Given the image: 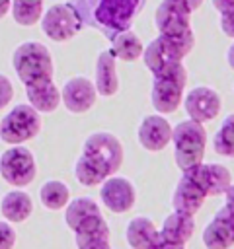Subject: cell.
<instances>
[{"mask_svg":"<svg viewBox=\"0 0 234 249\" xmlns=\"http://www.w3.org/2000/svg\"><path fill=\"white\" fill-rule=\"evenodd\" d=\"M111 54L119 60H125V62H133V60H138L144 53V47L138 39V35L131 29L127 31H121L117 33L113 39H111Z\"/></svg>","mask_w":234,"mask_h":249,"instance_id":"22","label":"cell"},{"mask_svg":"<svg viewBox=\"0 0 234 249\" xmlns=\"http://www.w3.org/2000/svg\"><path fill=\"white\" fill-rule=\"evenodd\" d=\"M172 144L177 167L181 171H187L203 163L207 148V130L197 121H181L176 124V128H172Z\"/></svg>","mask_w":234,"mask_h":249,"instance_id":"7","label":"cell"},{"mask_svg":"<svg viewBox=\"0 0 234 249\" xmlns=\"http://www.w3.org/2000/svg\"><path fill=\"white\" fill-rule=\"evenodd\" d=\"M152 105L158 115L174 113L183 101V89L187 84V70L183 62H168L152 70Z\"/></svg>","mask_w":234,"mask_h":249,"instance_id":"6","label":"cell"},{"mask_svg":"<svg viewBox=\"0 0 234 249\" xmlns=\"http://www.w3.org/2000/svg\"><path fill=\"white\" fill-rule=\"evenodd\" d=\"M193 231H195L193 216H187L181 212H172L164 220L162 230H160L162 237L170 243H176V245H185L193 237Z\"/></svg>","mask_w":234,"mask_h":249,"instance_id":"20","label":"cell"},{"mask_svg":"<svg viewBox=\"0 0 234 249\" xmlns=\"http://www.w3.org/2000/svg\"><path fill=\"white\" fill-rule=\"evenodd\" d=\"M64 222L74 231L78 249H111L109 226L98 202L90 196H78L68 202Z\"/></svg>","mask_w":234,"mask_h":249,"instance_id":"5","label":"cell"},{"mask_svg":"<svg viewBox=\"0 0 234 249\" xmlns=\"http://www.w3.org/2000/svg\"><path fill=\"white\" fill-rule=\"evenodd\" d=\"M195 47V35L193 37H183V39H174V37H166V35H158L156 39H152L144 53V64L146 68L152 72L154 68L168 64V62H181L191 49Z\"/></svg>","mask_w":234,"mask_h":249,"instance_id":"9","label":"cell"},{"mask_svg":"<svg viewBox=\"0 0 234 249\" xmlns=\"http://www.w3.org/2000/svg\"><path fill=\"white\" fill-rule=\"evenodd\" d=\"M213 6L216 8L218 14H226L234 10V0H213Z\"/></svg>","mask_w":234,"mask_h":249,"instance_id":"29","label":"cell"},{"mask_svg":"<svg viewBox=\"0 0 234 249\" xmlns=\"http://www.w3.org/2000/svg\"><path fill=\"white\" fill-rule=\"evenodd\" d=\"M0 175L12 187H25L37 175V165L31 150L25 146H12L0 156Z\"/></svg>","mask_w":234,"mask_h":249,"instance_id":"12","label":"cell"},{"mask_svg":"<svg viewBox=\"0 0 234 249\" xmlns=\"http://www.w3.org/2000/svg\"><path fill=\"white\" fill-rule=\"evenodd\" d=\"M39 196H41L43 206L49 208V210H62L70 202V191H68V187L62 181H57V179L47 181L41 187Z\"/></svg>","mask_w":234,"mask_h":249,"instance_id":"23","label":"cell"},{"mask_svg":"<svg viewBox=\"0 0 234 249\" xmlns=\"http://www.w3.org/2000/svg\"><path fill=\"white\" fill-rule=\"evenodd\" d=\"M123 163V146L111 132H92L76 161L74 175L84 187H98L105 179L113 177Z\"/></svg>","mask_w":234,"mask_h":249,"instance_id":"3","label":"cell"},{"mask_svg":"<svg viewBox=\"0 0 234 249\" xmlns=\"http://www.w3.org/2000/svg\"><path fill=\"white\" fill-rule=\"evenodd\" d=\"M138 142L148 152H160L172 142V126L162 115H148L138 126Z\"/></svg>","mask_w":234,"mask_h":249,"instance_id":"17","label":"cell"},{"mask_svg":"<svg viewBox=\"0 0 234 249\" xmlns=\"http://www.w3.org/2000/svg\"><path fill=\"white\" fill-rule=\"evenodd\" d=\"M203 243L207 249H230L234 245V208L222 206L203 230Z\"/></svg>","mask_w":234,"mask_h":249,"instance_id":"15","label":"cell"},{"mask_svg":"<svg viewBox=\"0 0 234 249\" xmlns=\"http://www.w3.org/2000/svg\"><path fill=\"white\" fill-rule=\"evenodd\" d=\"M12 97H14V86H12V82L4 74H0V109H4L12 101Z\"/></svg>","mask_w":234,"mask_h":249,"instance_id":"27","label":"cell"},{"mask_svg":"<svg viewBox=\"0 0 234 249\" xmlns=\"http://www.w3.org/2000/svg\"><path fill=\"white\" fill-rule=\"evenodd\" d=\"M99 198L103 206L113 214H125L135 206L136 193L129 179L125 177H109L101 183Z\"/></svg>","mask_w":234,"mask_h":249,"instance_id":"13","label":"cell"},{"mask_svg":"<svg viewBox=\"0 0 234 249\" xmlns=\"http://www.w3.org/2000/svg\"><path fill=\"white\" fill-rule=\"evenodd\" d=\"M160 237V230L146 216H136L127 226V241L133 249H152Z\"/></svg>","mask_w":234,"mask_h":249,"instance_id":"19","label":"cell"},{"mask_svg":"<svg viewBox=\"0 0 234 249\" xmlns=\"http://www.w3.org/2000/svg\"><path fill=\"white\" fill-rule=\"evenodd\" d=\"M45 0H12V16L20 25H35L43 16Z\"/></svg>","mask_w":234,"mask_h":249,"instance_id":"24","label":"cell"},{"mask_svg":"<svg viewBox=\"0 0 234 249\" xmlns=\"http://www.w3.org/2000/svg\"><path fill=\"white\" fill-rule=\"evenodd\" d=\"M154 23L158 35H166L174 39L195 35L191 27V12L179 0H162L154 12Z\"/></svg>","mask_w":234,"mask_h":249,"instance_id":"10","label":"cell"},{"mask_svg":"<svg viewBox=\"0 0 234 249\" xmlns=\"http://www.w3.org/2000/svg\"><path fill=\"white\" fill-rule=\"evenodd\" d=\"M82 27H84V23L78 18V14L70 2L55 4L41 16L43 33L57 43H64V41L72 39Z\"/></svg>","mask_w":234,"mask_h":249,"instance_id":"11","label":"cell"},{"mask_svg":"<svg viewBox=\"0 0 234 249\" xmlns=\"http://www.w3.org/2000/svg\"><path fill=\"white\" fill-rule=\"evenodd\" d=\"M96 89L103 97H111L119 89V78H117V68H115V56L111 51H101L96 60Z\"/></svg>","mask_w":234,"mask_h":249,"instance_id":"18","label":"cell"},{"mask_svg":"<svg viewBox=\"0 0 234 249\" xmlns=\"http://www.w3.org/2000/svg\"><path fill=\"white\" fill-rule=\"evenodd\" d=\"M181 4H185L187 6V10L193 14L197 8H201V4H203V0H179Z\"/></svg>","mask_w":234,"mask_h":249,"instance_id":"32","label":"cell"},{"mask_svg":"<svg viewBox=\"0 0 234 249\" xmlns=\"http://www.w3.org/2000/svg\"><path fill=\"white\" fill-rule=\"evenodd\" d=\"M41 130L39 111L31 105H16L0 121V140L12 146H21L23 142L35 138Z\"/></svg>","mask_w":234,"mask_h":249,"instance_id":"8","label":"cell"},{"mask_svg":"<svg viewBox=\"0 0 234 249\" xmlns=\"http://www.w3.org/2000/svg\"><path fill=\"white\" fill-rule=\"evenodd\" d=\"M146 0H72V8L84 25L98 27L113 39L117 33L131 29V21Z\"/></svg>","mask_w":234,"mask_h":249,"instance_id":"4","label":"cell"},{"mask_svg":"<svg viewBox=\"0 0 234 249\" xmlns=\"http://www.w3.org/2000/svg\"><path fill=\"white\" fill-rule=\"evenodd\" d=\"M220 29L224 31V35L234 39V10H230L226 14H220Z\"/></svg>","mask_w":234,"mask_h":249,"instance_id":"28","label":"cell"},{"mask_svg":"<svg viewBox=\"0 0 234 249\" xmlns=\"http://www.w3.org/2000/svg\"><path fill=\"white\" fill-rule=\"evenodd\" d=\"M213 148L220 156L234 158V113L222 121L220 128L213 138Z\"/></svg>","mask_w":234,"mask_h":249,"instance_id":"25","label":"cell"},{"mask_svg":"<svg viewBox=\"0 0 234 249\" xmlns=\"http://www.w3.org/2000/svg\"><path fill=\"white\" fill-rule=\"evenodd\" d=\"M96 99H98V89H96L94 82H90L84 76L70 78L62 86V91H60V101L74 115H80V113L90 111L94 107Z\"/></svg>","mask_w":234,"mask_h":249,"instance_id":"16","label":"cell"},{"mask_svg":"<svg viewBox=\"0 0 234 249\" xmlns=\"http://www.w3.org/2000/svg\"><path fill=\"white\" fill-rule=\"evenodd\" d=\"M16 245V230L8 222H0V249H12Z\"/></svg>","mask_w":234,"mask_h":249,"instance_id":"26","label":"cell"},{"mask_svg":"<svg viewBox=\"0 0 234 249\" xmlns=\"http://www.w3.org/2000/svg\"><path fill=\"white\" fill-rule=\"evenodd\" d=\"M224 198H226V206H230V208H234V183L226 189V193H224Z\"/></svg>","mask_w":234,"mask_h":249,"instance_id":"31","label":"cell"},{"mask_svg":"<svg viewBox=\"0 0 234 249\" xmlns=\"http://www.w3.org/2000/svg\"><path fill=\"white\" fill-rule=\"evenodd\" d=\"M232 185L230 171L220 163H199L183 171L172 196L174 212L195 216L207 196L224 195Z\"/></svg>","mask_w":234,"mask_h":249,"instance_id":"2","label":"cell"},{"mask_svg":"<svg viewBox=\"0 0 234 249\" xmlns=\"http://www.w3.org/2000/svg\"><path fill=\"white\" fill-rule=\"evenodd\" d=\"M226 60H228V64H230V68L234 70V43L228 47V53H226Z\"/></svg>","mask_w":234,"mask_h":249,"instance_id":"34","label":"cell"},{"mask_svg":"<svg viewBox=\"0 0 234 249\" xmlns=\"http://www.w3.org/2000/svg\"><path fill=\"white\" fill-rule=\"evenodd\" d=\"M0 210H2V216L8 222L20 224V222H25L31 216L33 202H31V196L25 191H10L2 198Z\"/></svg>","mask_w":234,"mask_h":249,"instance_id":"21","label":"cell"},{"mask_svg":"<svg viewBox=\"0 0 234 249\" xmlns=\"http://www.w3.org/2000/svg\"><path fill=\"white\" fill-rule=\"evenodd\" d=\"M12 8V0H0V18H4Z\"/></svg>","mask_w":234,"mask_h":249,"instance_id":"33","label":"cell"},{"mask_svg":"<svg viewBox=\"0 0 234 249\" xmlns=\"http://www.w3.org/2000/svg\"><path fill=\"white\" fill-rule=\"evenodd\" d=\"M152 249H185V245H176V243H170V241H166L164 237H160V241H158Z\"/></svg>","mask_w":234,"mask_h":249,"instance_id":"30","label":"cell"},{"mask_svg":"<svg viewBox=\"0 0 234 249\" xmlns=\"http://www.w3.org/2000/svg\"><path fill=\"white\" fill-rule=\"evenodd\" d=\"M14 70L21 84L29 105L39 113H53L60 103V91L53 82V56L43 43H21L12 56Z\"/></svg>","mask_w":234,"mask_h":249,"instance_id":"1","label":"cell"},{"mask_svg":"<svg viewBox=\"0 0 234 249\" xmlns=\"http://www.w3.org/2000/svg\"><path fill=\"white\" fill-rule=\"evenodd\" d=\"M183 107L191 121H197L203 124L207 121H213L220 113L222 103H220V95L213 88L197 86L185 95Z\"/></svg>","mask_w":234,"mask_h":249,"instance_id":"14","label":"cell"}]
</instances>
